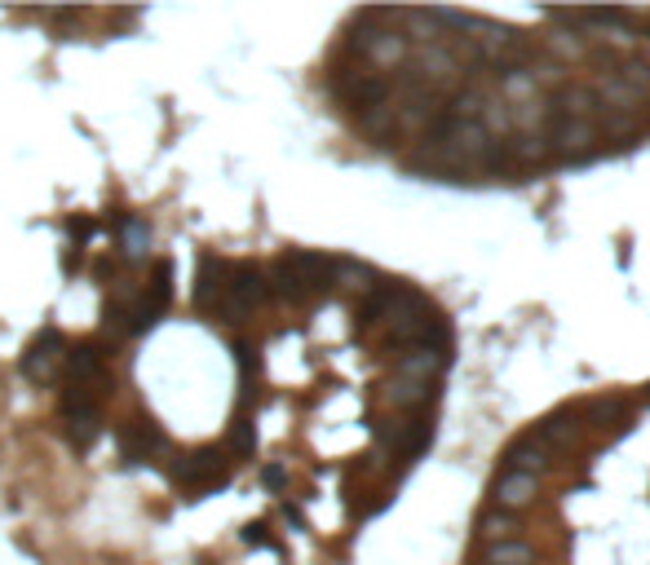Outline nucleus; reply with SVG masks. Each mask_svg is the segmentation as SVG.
Instances as JSON below:
<instances>
[{
    "label": "nucleus",
    "mask_w": 650,
    "mask_h": 565,
    "mask_svg": "<svg viewBox=\"0 0 650 565\" xmlns=\"http://www.w3.org/2000/svg\"><path fill=\"white\" fill-rule=\"evenodd\" d=\"M442 372H447V353H438V349H403L395 363V376L412 380V385H434Z\"/></svg>",
    "instance_id": "obj_12"
},
{
    "label": "nucleus",
    "mask_w": 650,
    "mask_h": 565,
    "mask_svg": "<svg viewBox=\"0 0 650 565\" xmlns=\"http://www.w3.org/2000/svg\"><path fill=\"white\" fill-rule=\"evenodd\" d=\"M504 468H513V473H527V477H540L545 468H553V451L527 434V438H517V442L504 451Z\"/></svg>",
    "instance_id": "obj_13"
},
{
    "label": "nucleus",
    "mask_w": 650,
    "mask_h": 565,
    "mask_svg": "<svg viewBox=\"0 0 650 565\" xmlns=\"http://www.w3.org/2000/svg\"><path fill=\"white\" fill-rule=\"evenodd\" d=\"M284 481H288L284 468H266V486H284Z\"/></svg>",
    "instance_id": "obj_19"
},
{
    "label": "nucleus",
    "mask_w": 650,
    "mask_h": 565,
    "mask_svg": "<svg viewBox=\"0 0 650 565\" xmlns=\"http://www.w3.org/2000/svg\"><path fill=\"white\" fill-rule=\"evenodd\" d=\"M478 565H483V561H478Z\"/></svg>",
    "instance_id": "obj_21"
},
{
    "label": "nucleus",
    "mask_w": 650,
    "mask_h": 565,
    "mask_svg": "<svg viewBox=\"0 0 650 565\" xmlns=\"http://www.w3.org/2000/svg\"><path fill=\"white\" fill-rule=\"evenodd\" d=\"M62 385L67 389H85L93 398H107L111 389V367H107V353L93 340H80L67 349V363H62Z\"/></svg>",
    "instance_id": "obj_4"
},
{
    "label": "nucleus",
    "mask_w": 650,
    "mask_h": 565,
    "mask_svg": "<svg viewBox=\"0 0 650 565\" xmlns=\"http://www.w3.org/2000/svg\"><path fill=\"white\" fill-rule=\"evenodd\" d=\"M646 398H650V385H646Z\"/></svg>",
    "instance_id": "obj_20"
},
{
    "label": "nucleus",
    "mask_w": 650,
    "mask_h": 565,
    "mask_svg": "<svg viewBox=\"0 0 650 565\" xmlns=\"http://www.w3.org/2000/svg\"><path fill=\"white\" fill-rule=\"evenodd\" d=\"M540 494V477H527V473H513V468H500V477L491 481V504L500 513H523L536 504Z\"/></svg>",
    "instance_id": "obj_8"
},
{
    "label": "nucleus",
    "mask_w": 650,
    "mask_h": 565,
    "mask_svg": "<svg viewBox=\"0 0 650 565\" xmlns=\"http://www.w3.org/2000/svg\"><path fill=\"white\" fill-rule=\"evenodd\" d=\"M575 419H579L575 406H562V411H553V415H545V419L536 424L532 438L545 442V447L553 451V460H558V455H571V451L579 447V438H584V429H579Z\"/></svg>",
    "instance_id": "obj_9"
},
{
    "label": "nucleus",
    "mask_w": 650,
    "mask_h": 565,
    "mask_svg": "<svg viewBox=\"0 0 650 565\" xmlns=\"http://www.w3.org/2000/svg\"><path fill=\"white\" fill-rule=\"evenodd\" d=\"M243 543H252V548H266V543H275V539H271V530H266L262 522H257V526H243Z\"/></svg>",
    "instance_id": "obj_18"
},
{
    "label": "nucleus",
    "mask_w": 650,
    "mask_h": 565,
    "mask_svg": "<svg viewBox=\"0 0 650 565\" xmlns=\"http://www.w3.org/2000/svg\"><path fill=\"white\" fill-rule=\"evenodd\" d=\"M62 434H67V442L85 455L98 447L102 438V398L85 393V389H67L62 393Z\"/></svg>",
    "instance_id": "obj_3"
},
{
    "label": "nucleus",
    "mask_w": 650,
    "mask_h": 565,
    "mask_svg": "<svg viewBox=\"0 0 650 565\" xmlns=\"http://www.w3.org/2000/svg\"><path fill=\"white\" fill-rule=\"evenodd\" d=\"M226 274H230V261H222L213 252L200 256V269H195V310H200V314L217 318V310L226 301Z\"/></svg>",
    "instance_id": "obj_7"
},
{
    "label": "nucleus",
    "mask_w": 650,
    "mask_h": 565,
    "mask_svg": "<svg viewBox=\"0 0 650 565\" xmlns=\"http://www.w3.org/2000/svg\"><path fill=\"white\" fill-rule=\"evenodd\" d=\"M230 473H235V464H230V455H226L222 447L186 451L177 464H168L173 486H177V490H186L190 500H200V494H209V490L226 486V481H230Z\"/></svg>",
    "instance_id": "obj_2"
},
{
    "label": "nucleus",
    "mask_w": 650,
    "mask_h": 565,
    "mask_svg": "<svg viewBox=\"0 0 650 565\" xmlns=\"http://www.w3.org/2000/svg\"><path fill=\"white\" fill-rule=\"evenodd\" d=\"M115 226H120V256H124L128 265H138V261L151 256V226H147V222H138V217H115Z\"/></svg>",
    "instance_id": "obj_14"
},
{
    "label": "nucleus",
    "mask_w": 650,
    "mask_h": 565,
    "mask_svg": "<svg viewBox=\"0 0 650 565\" xmlns=\"http://www.w3.org/2000/svg\"><path fill=\"white\" fill-rule=\"evenodd\" d=\"M376 288H380V274H376L372 265L350 261V256H337V265H333V292H346V297L363 301V297H372Z\"/></svg>",
    "instance_id": "obj_11"
},
{
    "label": "nucleus",
    "mask_w": 650,
    "mask_h": 565,
    "mask_svg": "<svg viewBox=\"0 0 650 565\" xmlns=\"http://www.w3.org/2000/svg\"><path fill=\"white\" fill-rule=\"evenodd\" d=\"M115 442L124 464H164L168 455V438L155 419H124L115 429Z\"/></svg>",
    "instance_id": "obj_6"
},
{
    "label": "nucleus",
    "mask_w": 650,
    "mask_h": 565,
    "mask_svg": "<svg viewBox=\"0 0 650 565\" xmlns=\"http://www.w3.org/2000/svg\"><path fill=\"white\" fill-rule=\"evenodd\" d=\"M380 402L395 406V411H403V415H429L434 402H438V385H412V380H399V376H395V380L380 389Z\"/></svg>",
    "instance_id": "obj_10"
},
{
    "label": "nucleus",
    "mask_w": 650,
    "mask_h": 565,
    "mask_svg": "<svg viewBox=\"0 0 650 565\" xmlns=\"http://www.w3.org/2000/svg\"><path fill=\"white\" fill-rule=\"evenodd\" d=\"M483 565H536V548L527 539H509V543H491L483 552Z\"/></svg>",
    "instance_id": "obj_16"
},
{
    "label": "nucleus",
    "mask_w": 650,
    "mask_h": 565,
    "mask_svg": "<svg viewBox=\"0 0 650 565\" xmlns=\"http://www.w3.org/2000/svg\"><path fill=\"white\" fill-rule=\"evenodd\" d=\"M67 336H62L58 327H45L32 344H27V353H23V376L32 380V385H62V363H67Z\"/></svg>",
    "instance_id": "obj_5"
},
{
    "label": "nucleus",
    "mask_w": 650,
    "mask_h": 565,
    "mask_svg": "<svg viewBox=\"0 0 650 565\" xmlns=\"http://www.w3.org/2000/svg\"><path fill=\"white\" fill-rule=\"evenodd\" d=\"M333 265L337 256H323V252H284L266 278H271V297L288 301V305H310L318 297L333 292Z\"/></svg>",
    "instance_id": "obj_1"
},
{
    "label": "nucleus",
    "mask_w": 650,
    "mask_h": 565,
    "mask_svg": "<svg viewBox=\"0 0 650 565\" xmlns=\"http://www.w3.org/2000/svg\"><path fill=\"white\" fill-rule=\"evenodd\" d=\"M478 539H487V548L491 543H509V539H523V517L491 508V513L478 517Z\"/></svg>",
    "instance_id": "obj_15"
},
{
    "label": "nucleus",
    "mask_w": 650,
    "mask_h": 565,
    "mask_svg": "<svg viewBox=\"0 0 650 565\" xmlns=\"http://www.w3.org/2000/svg\"><path fill=\"white\" fill-rule=\"evenodd\" d=\"M252 447H257V429L243 419V415H235L230 419V429H226V455H230V464H239V460H248L252 455Z\"/></svg>",
    "instance_id": "obj_17"
}]
</instances>
